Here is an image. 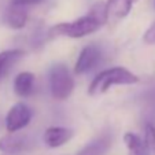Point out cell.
<instances>
[{
  "instance_id": "cell-1",
  "label": "cell",
  "mask_w": 155,
  "mask_h": 155,
  "mask_svg": "<svg viewBox=\"0 0 155 155\" xmlns=\"http://www.w3.org/2000/svg\"><path fill=\"white\" fill-rule=\"evenodd\" d=\"M107 22L106 4L96 3L87 15L71 22H62L50 29L52 36H64L70 38H81L99 30Z\"/></svg>"
},
{
  "instance_id": "cell-2",
  "label": "cell",
  "mask_w": 155,
  "mask_h": 155,
  "mask_svg": "<svg viewBox=\"0 0 155 155\" xmlns=\"http://www.w3.org/2000/svg\"><path fill=\"white\" fill-rule=\"evenodd\" d=\"M137 82L139 77L125 68L106 69L92 80L88 88V94L91 96H99L107 92L113 85H132Z\"/></svg>"
},
{
  "instance_id": "cell-3",
  "label": "cell",
  "mask_w": 155,
  "mask_h": 155,
  "mask_svg": "<svg viewBox=\"0 0 155 155\" xmlns=\"http://www.w3.org/2000/svg\"><path fill=\"white\" fill-rule=\"evenodd\" d=\"M51 95L56 100H64L71 95L74 89V80L69 69L64 64H55L50 71Z\"/></svg>"
},
{
  "instance_id": "cell-4",
  "label": "cell",
  "mask_w": 155,
  "mask_h": 155,
  "mask_svg": "<svg viewBox=\"0 0 155 155\" xmlns=\"http://www.w3.org/2000/svg\"><path fill=\"white\" fill-rule=\"evenodd\" d=\"M30 120H32V110L24 103H17L10 108L6 117V128L10 133H15L29 125Z\"/></svg>"
},
{
  "instance_id": "cell-5",
  "label": "cell",
  "mask_w": 155,
  "mask_h": 155,
  "mask_svg": "<svg viewBox=\"0 0 155 155\" xmlns=\"http://www.w3.org/2000/svg\"><path fill=\"white\" fill-rule=\"evenodd\" d=\"M102 59V51L97 45H87L81 50L78 55V59L76 62V68H74V73L76 74H84L87 71L92 70Z\"/></svg>"
},
{
  "instance_id": "cell-6",
  "label": "cell",
  "mask_w": 155,
  "mask_h": 155,
  "mask_svg": "<svg viewBox=\"0 0 155 155\" xmlns=\"http://www.w3.org/2000/svg\"><path fill=\"white\" fill-rule=\"evenodd\" d=\"M30 143L26 135L22 133H10L7 136H3L0 139V151L3 154H8V155H18L21 152H25L29 148Z\"/></svg>"
},
{
  "instance_id": "cell-7",
  "label": "cell",
  "mask_w": 155,
  "mask_h": 155,
  "mask_svg": "<svg viewBox=\"0 0 155 155\" xmlns=\"http://www.w3.org/2000/svg\"><path fill=\"white\" fill-rule=\"evenodd\" d=\"M137 0H107L106 3V17L107 22H118L130 12L132 6Z\"/></svg>"
},
{
  "instance_id": "cell-8",
  "label": "cell",
  "mask_w": 155,
  "mask_h": 155,
  "mask_svg": "<svg viewBox=\"0 0 155 155\" xmlns=\"http://www.w3.org/2000/svg\"><path fill=\"white\" fill-rule=\"evenodd\" d=\"M113 144V136L108 132H103L100 136L82 147L77 155H106V152L110 150Z\"/></svg>"
},
{
  "instance_id": "cell-9",
  "label": "cell",
  "mask_w": 155,
  "mask_h": 155,
  "mask_svg": "<svg viewBox=\"0 0 155 155\" xmlns=\"http://www.w3.org/2000/svg\"><path fill=\"white\" fill-rule=\"evenodd\" d=\"M74 132L69 128H62V126H51L44 132V141L48 147L56 148L63 144H66L71 137Z\"/></svg>"
},
{
  "instance_id": "cell-10",
  "label": "cell",
  "mask_w": 155,
  "mask_h": 155,
  "mask_svg": "<svg viewBox=\"0 0 155 155\" xmlns=\"http://www.w3.org/2000/svg\"><path fill=\"white\" fill-rule=\"evenodd\" d=\"M28 14H29V8L24 6H18V4L10 3L8 8L6 11V22L10 28L12 29H22L26 25Z\"/></svg>"
},
{
  "instance_id": "cell-11",
  "label": "cell",
  "mask_w": 155,
  "mask_h": 155,
  "mask_svg": "<svg viewBox=\"0 0 155 155\" xmlns=\"http://www.w3.org/2000/svg\"><path fill=\"white\" fill-rule=\"evenodd\" d=\"M14 91L19 97H29L35 91V74L22 71L14 80Z\"/></svg>"
},
{
  "instance_id": "cell-12",
  "label": "cell",
  "mask_w": 155,
  "mask_h": 155,
  "mask_svg": "<svg viewBox=\"0 0 155 155\" xmlns=\"http://www.w3.org/2000/svg\"><path fill=\"white\" fill-rule=\"evenodd\" d=\"M124 141L126 144L129 155H150L147 146L137 135L132 133V132H126L124 135Z\"/></svg>"
},
{
  "instance_id": "cell-13",
  "label": "cell",
  "mask_w": 155,
  "mask_h": 155,
  "mask_svg": "<svg viewBox=\"0 0 155 155\" xmlns=\"http://www.w3.org/2000/svg\"><path fill=\"white\" fill-rule=\"evenodd\" d=\"M24 56L22 50H8L0 52V78Z\"/></svg>"
},
{
  "instance_id": "cell-14",
  "label": "cell",
  "mask_w": 155,
  "mask_h": 155,
  "mask_svg": "<svg viewBox=\"0 0 155 155\" xmlns=\"http://www.w3.org/2000/svg\"><path fill=\"white\" fill-rule=\"evenodd\" d=\"M144 143L150 155H155V125L148 122L144 128Z\"/></svg>"
},
{
  "instance_id": "cell-15",
  "label": "cell",
  "mask_w": 155,
  "mask_h": 155,
  "mask_svg": "<svg viewBox=\"0 0 155 155\" xmlns=\"http://www.w3.org/2000/svg\"><path fill=\"white\" fill-rule=\"evenodd\" d=\"M44 2H45V0H11L10 3L18 4V6H24V7H26V8H29V7L37 6V4H41V3H44Z\"/></svg>"
},
{
  "instance_id": "cell-16",
  "label": "cell",
  "mask_w": 155,
  "mask_h": 155,
  "mask_svg": "<svg viewBox=\"0 0 155 155\" xmlns=\"http://www.w3.org/2000/svg\"><path fill=\"white\" fill-rule=\"evenodd\" d=\"M143 40H144V43H147V44H155V22L147 29V32L144 33Z\"/></svg>"
},
{
  "instance_id": "cell-17",
  "label": "cell",
  "mask_w": 155,
  "mask_h": 155,
  "mask_svg": "<svg viewBox=\"0 0 155 155\" xmlns=\"http://www.w3.org/2000/svg\"><path fill=\"white\" fill-rule=\"evenodd\" d=\"M148 102H150V104H151V111L155 114V89L151 92V96L148 97Z\"/></svg>"
},
{
  "instance_id": "cell-18",
  "label": "cell",
  "mask_w": 155,
  "mask_h": 155,
  "mask_svg": "<svg viewBox=\"0 0 155 155\" xmlns=\"http://www.w3.org/2000/svg\"><path fill=\"white\" fill-rule=\"evenodd\" d=\"M2 122H3V120H2V115H0V128H2Z\"/></svg>"
}]
</instances>
